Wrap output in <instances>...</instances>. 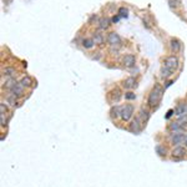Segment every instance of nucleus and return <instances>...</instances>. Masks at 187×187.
<instances>
[{
  "instance_id": "30",
  "label": "nucleus",
  "mask_w": 187,
  "mask_h": 187,
  "mask_svg": "<svg viewBox=\"0 0 187 187\" xmlns=\"http://www.w3.org/2000/svg\"><path fill=\"white\" fill-rule=\"evenodd\" d=\"M6 106H5V103L4 102H2V103H0V112H2L3 113V115H5V113H6Z\"/></svg>"
},
{
  "instance_id": "28",
  "label": "nucleus",
  "mask_w": 187,
  "mask_h": 187,
  "mask_svg": "<svg viewBox=\"0 0 187 187\" xmlns=\"http://www.w3.org/2000/svg\"><path fill=\"white\" fill-rule=\"evenodd\" d=\"M179 122L182 125V126H187V113H185V115L179 117Z\"/></svg>"
},
{
  "instance_id": "15",
  "label": "nucleus",
  "mask_w": 187,
  "mask_h": 187,
  "mask_svg": "<svg viewBox=\"0 0 187 187\" xmlns=\"http://www.w3.org/2000/svg\"><path fill=\"white\" fill-rule=\"evenodd\" d=\"M91 39L94 40V43H95L96 45H102V44H103V35H102L101 33H99V31L94 33Z\"/></svg>"
},
{
  "instance_id": "1",
  "label": "nucleus",
  "mask_w": 187,
  "mask_h": 187,
  "mask_svg": "<svg viewBox=\"0 0 187 187\" xmlns=\"http://www.w3.org/2000/svg\"><path fill=\"white\" fill-rule=\"evenodd\" d=\"M163 96V89L159 85H156L152 91L150 92V95H149V99H147V105L150 107H157L159 106V103L161 101Z\"/></svg>"
},
{
  "instance_id": "16",
  "label": "nucleus",
  "mask_w": 187,
  "mask_h": 187,
  "mask_svg": "<svg viewBox=\"0 0 187 187\" xmlns=\"http://www.w3.org/2000/svg\"><path fill=\"white\" fill-rule=\"evenodd\" d=\"M182 129H183V126H182V125H181L179 121L172 122V123L169 125V130H170L171 132H179V131H182Z\"/></svg>"
},
{
  "instance_id": "22",
  "label": "nucleus",
  "mask_w": 187,
  "mask_h": 187,
  "mask_svg": "<svg viewBox=\"0 0 187 187\" xmlns=\"http://www.w3.org/2000/svg\"><path fill=\"white\" fill-rule=\"evenodd\" d=\"M20 84H21L24 87H29V86H31V84H33V80H31L29 76H24L21 80H20Z\"/></svg>"
},
{
  "instance_id": "34",
  "label": "nucleus",
  "mask_w": 187,
  "mask_h": 187,
  "mask_svg": "<svg viewBox=\"0 0 187 187\" xmlns=\"http://www.w3.org/2000/svg\"><path fill=\"white\" fill-rule=\"evenodd\" d=\"M173 112H175L173 110H170V111H169V113H167V115H166V119H169V117H170V116L172 115V113H173Z\"/></svg>"
},
{
  "instance_id": "7",
  "label": "nucleus",
  "mask_w": 187,
  "mask_h": 187,
  "mask_svg": "<svg viewBox=\"0 0 187 187\" xmlns=\"http://www.w3.org/2000/svg\"><path fill=\"white\" fill-rule=\"evenodd\" d=\"M10 94H13L14 96L16 97H20V96H23V94H24V86L20 84V82H16V84L9 90Z\"/></svg>"
},
{
  "instance_id": "10",
  "label": "nucleus",
  "mask_w": 187,
  "mask_h": 187,
  "mask_svg": "<svg viewBox=\"0 0 187 187\" xmlns=\"http://www.w3.org/2000/svg\"><path fill=\"white\" fill-rule=\"evenodd\" d=\"M109 97H110V100H111L112 102H119V101L121 100V97H122V94H121V91H120L119 89H113V90L109 94Z\"/></svg>"
},
{
  "instance_id": "29",
  "label": "nucleus",
  "mask_w": 187,
  "mask_h": 187,
  "mask_svg": "<svg viewBox=\"0 0 187 187\" xmlns=\"http://www.w3.org/2000/svg\"><path fill=\"white\" fill-rule=\"evenodd\" d=\"M125 99H127V100H135V99H136V95H135L133 92H126V94H125Z\"/></svg>"
},
{
  "instance_id": "4",
  "label": "nucleus",
  "mask_w": 187,
  "mask_h": 187,
  "mask_svg": "<svg viewBox=\"0 0 187 187\" xmlns=\"http://www.w3.org/2000/svg\"><path fill=\"white\" fill-rule=\"evenodd\" d=\"M142 126H143V121H142L141 117L137 115L136 117L132 120V122L130 123V131H132L133 133H139V132H141Z\"/></svg>"
},
{
  "instance_id": "9",
  "label": "nucleus",
  "mask_w": 187,
  "mask_h": 187,
  "mask_svg": "<svg viewBox=\"0 0 187 187\" xmlns=\"http://www.w3.org/2000/svg\"><path fill=\"white\" fill-rule=\"evenodd\" d=\"M122 62L126 67H132V66H135V64H136V57H135L132 54H127V55L123 56Z\"/></svg>"
},
{
  "instance_id": "32",
  "label": "nucleus",
  "mask_w": 187,
  "mask_h": 187,
  "mask_svg": "<svg viewBox=\"0 0 187 187\" xmlns=\"http://www.w3.org/2000/svg\"><path fill=\"white\" fill-rule=\"evenodd\" d=\"M120 18H121L120 15H117V16H113V18H112V23H117L119 20H120Z\"/></svg>"
},
{
  "instance_id": "14",
  "label": "nucleus",
  "mask_w": 187,
  "mask_h": 187,
  "mask_svg": "<svg viewBox=\"0 0 187 187\" xmlns=\"http://www.w3.org/2000/svg\"><path fill=\"white\" fill-rule=\"evenodd\" d=\"M122 86L125 87V89H132V87H135L136 86V80H135L133 77H127L126 80H125L123 82H122Z\"/></svg>"
},
{
  "instance_id": "25",
  "label": "nucleus",
  "mask_w": 187,
  "mask_h": 187,
  "mask_svg": "<svg viewBox=\"0 0 187 187\" xmlns=\"http://www.w3.org/2000/svg\"><path fill=\"white\" fill-rule=\"evenodd\" d=\"M16 82H18V81H16L15 79H13V77H10V79H9L8 81H5V85H4V86H5V89L10 90V89H11V87H13V86H14V85L16 84Z\"/></svg>"
},
{
  "instance_id": "35",
  "label": "nucleus",
  "mask_w": 187,
  "mask_h": 187,
  "mask_svg": "<svg viewBox=\"0 0 187 187\" xmlns=\"http://www.w3.org/2000/svg\"><path fill=\"white\" fill-rule=\"evenodd\" d=\"M172 84H173L172 81H167V82H166V85H165V87H169V86H171Z\"/></svg>"
},
{
  "instance_id": "8",
  "label": "nucleus",
  "mask_w": 187,
  "mask_h": 187,
  "mask_svg": "<svg viewBox=\"0 0 187 187\" xmlns=\"http://www.w3.org/2000/svg\"><path fill=\"white\" fill-rule=\"evenodd\" d=\"M185 155H186V150H185V147H182V146H176V147L172 150V159L179 160V159L185 157Z\"/></svg>"
},
{
  "instance_id": "27",
  "label": "nucleus",
  "mask_w": 187,
  "mask_h": 187,
  "mask_svg": "<svg viewBox=\"0 0 187 187\" xmlns=\"http://www.w3.org/2000/svg\"><path fill=\"white\" fill-rule=\"evenodd\" d=\"M180 4H181L180 0H169V5H170V8H172V9L179 8Z\"/></svg>"
},
{
  "instance_id": "12",
  "label": "nucleus",
  "mask_w": 187,
  "mask_h": 187,
  "mask_svg": "<svg viewBox=\"0 0 187 187\" xmlns=\"http://www.w3.org/2000/svg\"><path fill=\"white\" fill-rule=\"evenodd\" d=\"M121 111H122V106H112L111 110H110V116L112 119H117L119 116H121Z\"/></svg>"
},
{
  "instance_id": "18",
  "label": "nucleus",
  "mask_w": 187,
  "mask_h": 187,
  "mask_svg": "<svg viewBox=\"0 0 187 187\" xmlns=\"http://www.w3.org/2000/svg\"><path fill=\"white\" fill-rule=\"evenodd\" d=\"M160 74H161V77L162 79H167L172 75V70H170L169 67H166L165 65L161 67V71H160Z\"/></svg>"
},
{
  "instance_id": "6",
  "label": "nucleus",
  "mask_w": 187,
  "mask_h": 187,
  "mask_svg": "<svg viewBox=\"0 0 187 187\" xmlns=\"http://www.w3.org/2000/svg\"><path fill=\"white\" fill-rule=\"evenodd\" d=\"M165 66L166 67H169L170 70H175V69H177L179 66V60L177 57H176L175 55H171V56H167L165 59Z\"/></svg>"
},
{
  "instance_id": "2",
  "label": "nucleus",
  "mask_w": 187,
  "mask_h": 187,
  "mask_svg": "<svg viewBox=\"0 0 187 187\" xmlns=\"http://www.w3.org/2000/svg\"><path fill=\"white\" fill-rule=\"evenodd\" d=\"M185 140H186V133H183L182 131L171 133L170 141H171V143L173 145V146H180L182 142H185Z\"/></svg>"
},
{
  "instance_id": "26",
  "label": "nucleus",
  "mask_w": 187,
  "mask_h": 187,
  "mask_svg": "<svg viewBox=\"0 0 187 187\" xmlns=\"http://www.w3.org/2000/svg\"><path fill=\"white\" fill-rule=\"evenodd\" d=\"M119 15L121 16V18H127V15H129V10L126 9V8H120L119 9Z\"/></svg>"
},
{
  "instance_id": "24",
  "label": "nucleus",
  "mask_w": 187,
  "mask_h": 187,
  "mask_svg": "<svg viewBox=\"0 0 187 187\" xmlns=\"http://www.w3.org/2000/svg\"><path fill=\"white\" fill-rule=\"evenodd\" d=\"M155 151L157 152V155L161 156V157L166 156V149H165V146H162V145H157V146L155 147Z\"/></svg>"
},
{
  "instance_id": "5",
  "label": "nucleus",
  "mask_w": 187,
  "mask_h": 187,
  "mask_svg": "<svg viewBox=\"0 0 187 187\" xmlns=\"http://www.w3.org/2000/svg\"><path fill=\"white\" fill-rule=\"evenodd\" d=\"M107 43L111 45V46H113V48H120L121 46V38H120V35L119 34H116V33H109L107 34Z\"/></svg>"
},
{
  "instance_id": "23",
  "label": "nucleus",
  "mask_w": 187,
  "mask_h": 187,
  "mask_svg": "<svg viewBox=\"0 0 187 187\" xmlns=\"http://www.w3.org/2000/svg\"><path fill=\"white\" fill-rule=\"evenodd\" d=\"M5 100H6V102H9V105H11V106H18V105H16V103H18V102H16V96H14L13 94L8 95Z\"/></svg>"
},
{
  "instance_id": "3",
  "label": "nucleus",
  "mask_w": 187,
  "mask_h": 187,
  "mask_svg": "<svg viewBox=\"0 0 187 187\" xmlns=\"http://www.w3.org/2000/svg\"><path fill=\"white\" fill-rule=\"evenodd\" d=\"M133 105H131V103H127V105L122 106V111H121V120L122 121H129L132 115H133Z\"/></svg>"
},
{
  "instance_id": "17",
  "label": "nucleus",
  "mask_w": 187,
  "mask_h": 187,
  "mask_svg": "<svg viewBox=\"0 0 187 187\" xmlns=\"http://www.w3.org/2000/svg\"><path fill=\"white\" fill-rule=\"evenodd\" d=\"M110 26V20L107 18H101L99 20V29L100 30H106Z\"/></svg>"
},
{
  "instance_id": "31",
  "label": "nucleus",
  "mask_w": 187,
  "mask_h": 187,
  "mask_svg": "<svg viewBox=\"0 0 187 187\" xmlns=\"http://www.w3.org/2000/svg\"><path fill=\"white\" fill-rule=\"evenodd\" d=\"M0 120H2V126H6V120H5V115H3V113H0Z\"/></svg>"
},
{
  "instance_id": "20",
  "label": "nucleus",
  "mask_w": 187,
  "mask_h": 187,
  "mask_svg": "<svg viewBox=\"0 0 187 187\" xmlns=\"http://www.w3.org/2000/svg\"><path fill=\"white\" fill-rule=\"evenodd\" d=\"M139 116L141 117V120H142L143 123H145V122H147V120L150 119V112H149L147 110H145V109H141V110H140V113H139Z\"/></svg>"
},
{
  "instance_id": "33",
  "label": "nucleus",
  "mask_w": 187,
  "mask_h": 187,
  "mask_svg": "<svg viewBox=\"0 0 187 187\" xmlns=\"http://www.w3.org/2000/svg\"><path fill=\"white\" fill-rule=\"evenodd\" d=\"M94 20H97V16H96V15H94V16H91V18H90V20H89V23H92V21H94Z\"/></svg>"
},
{
  "instance_id": "19",
  "label": "nucleus",
  "mask_w": 187,
  "mask_h": 187,
  "mask_svg": "<svg viewBox=\"0 0 187 187\" xmlns=\"http://www.w3.org/2000/svg\"><path fill=\"white\" fill-rule=\"evenodd\" d=\"M15 74H16V71H15V69L11 67V66H6V67L3 69V75H5V76L11 77V76H14Z\"/></svg>"
},
{
  "instance_id": "11",
  "label": "nucleus",
  "mask_w": 187,
  "mask_h": 187,
  "mask_svg": "<svg viewBox=\"0 0 187 187\" xmlns=\"http://www.w3.org/2000/svg\"><path fill=\"white\" fill-rule=\"evenodd\" d=\"M173 111H175V115L179 117L185 115V113H187V103H179Z\"/></svg>"
},
{
  "instance_id": "13",
  "label": "nucleus",
  "mask_w": 187,
  "mask_h": 187,
  "mask_svg": "<svg viewBox=\"0 0 187 187\" xmlns=\"http://www.w3.org/2000/svg\"><path fill=\"white\" fill-rule=\"evenodd\" d=\"M170 48H171V51H173V53H177V51H180V49H181L180 40H177V39H171V41H170Z\"/></svg>"
},
{
  "instance_id": "21",
  "label": "nucleus",
  "mask_w": 187,
  "mask_h": 187,
  "mask_svg": "<svg viewBox=\"0 0 187 187\" xmlns=\"http://www.w3.org/2000/svg\"><path fill=\"white\" fill-rule=\"evenodd\" d=\"M94 40L92 39H90V38H86V39H84L82 40V46H84L85 49H91L92 46H94Z\"/></svg>"
}]
</instances>
